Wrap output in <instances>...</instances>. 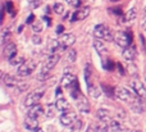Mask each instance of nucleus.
I'll return each mask as SVG.
<instances>
[{"label":"nucleus","mask_w":146,"mask_h":132,"mask_svg":"<svg viewBox=\"0 0 146 132\" xmlns=\"http://www.w3.org/2000/svg\"><path fill=\"white\" fill-rule=\"evenodd\" d=\"M94 35L96 38L103 41H114V35L110 31V28L105 25H98L94 28Z\"/></svg>","instance_id":"f257e3e1"},{"label":"nucleus","mask_w":146,"mask_h":132,"mask_svg":"<svg viewBox=\"0 0 146 132\" xmlns=\"http://www.w3.org/2000/svg\"><path fill=\"white\" fill-rule=\"evenodd\" d=\"M114 41L119 48H128L132 42V33L128 31H119L114 35Z\"/></svg>","instance_id":"f03ea898"},{"label":"nucleus","mask_w":146,"mask_h":132,"mask_svg":"<svg viewBox=\"0 0 146 132\" xmlns=\"http://www.w3.org/2000/svg\"><path fill=\"white\" fill-rule=\"evenodd\" d=\"M115 98L118 100H121V101H126V103H132L136 99V96H135L128 89L122 87V86L115 89Z\"/></svg>","instance_id":"7ed1b4c3"},{"label":"nucleus","mask_w":146,"mask_h":132,"mask_svg":"<svg viewBox=\"0 0 146 132\" xmlns=\"http://www.w3.org/2000/svg\"><path fill=\"white\" fill-rule=\"evenodd\" d=\"M44 94H45V90H44V89L36 90V91H33V92H31V94H28L27 98L25 99V105H26V107H31V105L38 104V101L42 99Z\"/></svg>","instance_id":"20e7f679"},{"label":"nucleus","mask_w":146,"mask_h":132,"mask_svg":"<svg viewBox=\"0 0 146 132\" xmlns=\"http://www.w3.org/2000/svg\"><path fill=\"white\" fill-rule=\"evenodd\" d=\"M35 68H36L35 62H32V60L25 62L22 66L17 68V73H18V76L19 77H27V76H30L33 71H35Z\"/></svg>","instance_id":"39448f33"},{"label":"nucleus","mask_w":146,"mask_h":132,"mask_svg":"<svg viewBox=\"0 0 146 132\" xmlns=\"http://www.w3.org/2000/svg\"><path fill=\"white\" fill-rule=\"evenodd\" d=\"M131 87L133 89L135 94L140 98V99L145 100L146 99V89L140 80H132L131 81Z\"/></svg>","instance_id":"423d86ee"},{"label":"nucleus","mask_w":146,"mask_h":132,"mask_svg":"<svg viewBox=\"0 0 146 132\" xmlns=\"http://www.w3.org/2000/svg\"><path fill=\"white\" fill-rule=\"evenodd\" d=\"M77 114L76 113H73V112H66V113H62V115H60V123H62V126H66V127H69V126L72 125L73 122H74L76 119H77Z\"/></svg>","instance_id":"0eeeda50"},{"label":"nucleus","mask_w":146,"mask_h":132,"mask_svg":"<svg viewBox=\"0 0 146 132\" xmlns=\"http://www.w3.org/2000/svg\"><path fill=\"white\" fill-rule=\"evenodd\" d=\"M91 9L90 7H82L80 8V9L77 10V12L73 13V17H72V22H76V21H82V19H86V18L88 17V14H90Z\"/></svg>","instance_id":"6e6552de"},{"label":"nucleus","mask_w":146,"mask_h":132,"mask_svg":"<svg viewBox=\"0 0 146 132\" xmlns=\"http://www.w3.org/2000/svg\"><path fill=\"white\" fill-rule=\"evenodd\" d=\"M59 60H60V55H59L58 53L49 54V55L46 56V59H45V64H44V67H45V68H48L49 71H50V69H53L54 67L58 64Z\"/></svg>","instance_id":"1a4fd4ad"},{"label":"nucleus","mask_w":146,"mask_h":132,"mask_svg":"<svg viewBox=\"0 0 146 132\" xmlns=\"http://www.w3.org/2000/svg\"><path fill=\"white\" fill-rule=\"evenodd\" d=\"M55 105H56V109H58L60 113H66V112H69V110H71V104H69L68 100L64 99L63 96L56 98Z\"/></svg>","instance_id":"9d476101"},{"label":"nucleus","mask_w":146,"mask_h":132,"mask_svg":"<svg viewBox=\"0 0 146 132\" xmlns=\"http://www.w3.org/2000/svg\"><path fill=\"white\" fill-rule=\"evenodd\" d=\"M3 82H4L8 87H10V89H18V87L22 85L19 80L15 78V77H13V76H10V74H4V77H3Z\"/></svg>","instance_id":"9b49d317"},{"label":"nucleus","mask_w":146,"mask_h":132,"mask_svg":"<svg viewBox=\"0 0 146 132\" xmlns=\"http://www.w3.org/2000/svg\"><path fill=\"white\" fill-rule=\"evenodd\" d=\"M104 130H106L108 132H121L123 131V126L118 122V121H109L105 122V125L103 126Z\"/></svg>","instance_id":"f8f14e48"},{"label":"nucleus","mask_w":146,"mask_h":132,"mask_svg":"<svg viewBox=\"0 0 146 132\" xmlns=\"http://www.w3.org/2000/svg\"><path fill=\"white\" fill-rule=\"evenodd\" d=\"M42 114H44V108L41 107L40 104H35V105L28 107V110H27V115H28V117L38 118L40 115H42Z\"/></svg>","instance_id":"ddd939ff"},{"label":"nucleus","mask_w":146,"mask_h":132,"mask_svg":"<svg viewBox=\"0 0 146 132\" xmlns=\"http://www.w3.org/2000/svg\"><path fill=\"white\" fill-rule=\"evenodd\" d=\"M137 55V50H136V46H128V48H124L123 49V53H122V56L126 59L127 62H132L135 60Z\"/></svg>","instance_id":"4468645a"},{"label":"nucleus","mask_w":146,"mask_h":132,"mask_svg":"<svg viewBox=\"0 0 146 132\" xmlns=\"http://www.w3.org/2000/svg\"><path fill=\"white\" fill-rule=\"evenodd\" d=\"M60 42H62L63 49L71 48L73 44L76 42V36L73 35V33H64V35L60 37Z\"/></svg>","instance_id":"2eb2a0df"},{"label":"nucleus","mask_w":146,"mask_h":132,"mask_svg":"<svg viewBox=\"0 0 146 132\" xmlns=\"http://www.w3.org/2000/svg\"><path fill=\"white\" fill-rule=\"evenodd\" d=\"M17 46H15V44L13 42H8L7 45L4 46V55L7 59H12L14 58L15 55H17Z\"/></svg>","instance_id":"dca6fc26"},{"label":"nucleus","mask_w":146,"mask_h":132,"mask_svg":"<svg viewBox=\"0 0 146 132\" xmlns=\"http://www.w3.org/2000/svg\"><path fill=\"white\" fill-rule=\"evenodd\" d=\"M25 128L26 130H28V131H36L38 128V121H37V118H32V117H28L27 115V118L25 119Z\"/></svg>","instance_id":"f3484780"},{"label":"nucleus","mask_w":146,"mask_h":132,"mask_svg":"<svg viewBox=\"0 0 146 132\" xmlns=\"http://www.w3.org/2000/svg\"><path fill=\"white\" fill-rule=\"evenodd\" d=\"M96 118L104 123L109 122V121H110V112H109L106 108H100V109H98V112H96Z\"/></svg>","instance_id":"a211bd4d"},{"label":"nucleus","mask_w":146,"mask_h":132,"mask_svg":"<svg viewBox=\"0 0 146 132\" xmlns=\"http://www.w3.org/2000/svg\"><path fill=\"white\" fill-rule=\"evenodd\" d=\"M74 81H76L74 74H72L71 72H69V73H64L63 78H62V86L66 87V89H71Z\"/></svg>","instance_id":"6ab92c4d"},{"label":"nucleus","mask_w":146,"mask_h":132,"mask_svg":"<svg viewBox=\"0 0 146 132\" xmlns=\"http://www.w3.org/2000/svg\"><path fill=\"white\" fill-rule=\"evenodd\" d=\"M94 48H95L96 53H98L100 56L108 54V49H106V46L104 45L103 40H99V38H96V40L94 41Z\"/></svg>","instance_id":"aec40b11"},{"label":"nucleus","mask_w":146,"mask_h":132,"mask_svg":"<svg viewBox=\"0 0 146 132\" xmlns=\"http://www.w3.org/2000/svg\"><path fill=\"white\" fill-rule=\"evenodd\" d=\"M129 107H131L132 112H135V113H144V104H142V99H140L139 96H137L132 103H129Z\"/></svg>","instance_id":"412c9836"},{"label":"nucleus","mask_w":146,"mask_h":132,"mask_svg":"<svg viewBox=\"0 0 146 132\" xmlns=\"http://www.w3.org/2000/svg\"><path fill=\"white\" fill-rule=\"evenodd\" d=\"M77 107H78V109H80V112L85 113V114L90 113V104H88V101L83 96H81L80 101L77 100Z\"/></svg>","instance_id":"4be33fe9"},{"label":"nucleus","mask_w":146,"mask_h":132,"mask_svg":"<svg viewBox=\"0 0 146 132\" xmlns=\"http://www.w3.org/2000/svg\"><path fill=\"white\" fill-rule=\"evenodd\" d=\"M87 89H88V94H90V96H92L94 99H99V98L101 96V89L100 87L90 84V85H87Z\"/></svg>","instance_id":"5701e85b"},{"label":"nucleus","mask_w":146,"mask_h":132,"mask_svg":"<svg viewBox=\"0 0 146 132\" xmlns=\"http://www.w3.org/2000/svg\"><path fill=\"white\" fill-rule=\"evenodd\" d=\"M10 37H12V32H10V30H5L4 32L0 35V45L5 46L8 42H9Z\"/></svg>","instance_id":"b1692460"},{"label":"nucleus","mask_w":146,"mask_h":132,"mask_svg":"<svg viewBox=\"0 0 146 132\" xmlns=\"http://www.w3.org/2000/svg\"><path fill=\"white\" fill-rule=\"evenodd\" d=\"M25 58H23V56H18V55H15L14 58H12V59H9V64L12 67H21L22 66L23 63H25Z\"/></svg>","instance_id":"393cba45"},{"label":"nucleus","mask_w":146,"mask_h":132,"mask_svg":"<svg viewBox=\"0 0 146 132\" xmlns=\"http://www.w3.org/2000/svg\"><path fill=\"white\" fill-rule=\"evenodd\" d=\"M136 15H137L136 8H132V9H129L128 12L126 13V15H124L123 21H124V22H129V21H133L135 18H136Z\"/></svg>","instance_id":"a878e982"},{"label":"nucleus","mask_w":146,"mask_h":132,"mask_svg":"<svg viewBox=\"0 0 146 132\" xmlns=\"http://www.w3.org/2000/svg\"><path fill=\"white\" fill-rule=\"evenodd\" d=\"M56 105L55 104H49L48 108L45 109V114L48 118H53L54 115H55V112H56Z\"/></svg>","instance_id":"bb28decb"},{"label":"nucleus","mask_w":146,"mask_h":132,"mask_svg":"<svg viewBox=\"0 0 146 132\" xmlns=\"http://www.w3.org/2000/svg\"><path fill=\"white\" fill-rule=\"evenodd\" d=\"M49 78V69L48 68H45L44 67L42 69H41L40 72H38V74H37V80L38 81H46V80Z\"/></svg>","instance_id":"cd10ccee"},{"label":"nucleus","mask_w":146,"mask_h":132,"mask_svg":"<svg viewBox=\"0 0 146 132\" xmlns=\"http://www.w3.org/2000/svg\"><path fill=\"white\" fill-rule=\"evenodd\" d=\"M101 87H103V91L105 92L106 95H108L109 98H113V96H115V89L113 90V87H110V86H108V85H101Z\"/></svg>","instance_id":"c85d7f7f"},{"label":"nucleus","mask_w":146,"mask_h":132,"mask_svg":"<svg viewBox=\"0 0 146 132\" xmlns=\"http://www.w3.org/2000/svg\"><path fill=\"white\" fill-rule=\"evenodd\" d=\"M117 64H114V62L110 60V59H103V67L106 71H114V67Z\"/></svg>","instance_id":"c756f323"},{"label":"nucleus","mask_w":146,"mask_h":132,"mask_svg":"<svg viewBox=\"0 0 146 132\" xmlns=\"http://www.w3.org/2000/svg\"><path fill=\"white\" fill-rule=\"evenodd\" d=\"M82 125H83L82 119H81V118H77V119H76L74 122L69 126V127H71V131L76 132V131H78V130H81V128H82Z\"/></svg>","instance_id":"7c9ffc66"},{"label":"nucleus","mask_w":146,"mask_h":132,"mask_svg":"<svg viewBox=\"0 0 146 132\" xmlns=\"http://www.w3.org/2000/svg\"><path fill=\"white\" fill-rule=\"evenodd\" d=\"M53 9H54V12H55L56 14H59V15L64 14V12H66V8H64V5L62 4V3H55L54 7H53Z\"/></svg>","instance_id":"2f4dec72"},{"label":"nucleus","mask_w":146,"mask_h":132,"mask_svg":"<svg viewBox=\"0 0 146 132\" xmlns=\"http://www.w3.org/2000/svg\"><path fill=\"white\" fill-rule=\"evenodd\" d=\"M76 58H77V51L74 49H71L68 51V54H67V62L68 63H73V62H76Z\"/></svg>","instance_id":"473e14b6"},{"label":"nucleus","mask_w":146,"mask_h":132,"mask_svg":"<svg viewBox=\"0 0 146 132\" xmlns=\"http://www.w3.org/2000/svg\"><path fill=\"white\" fill-rule=\"evenodd\" d=\"M5 10H7V12L9 13L10 15H13V17L15 15V12H14V4H13L12 1H5Z\"/></svg>","instance_id":"72a5a7b5"},{"label":"nucleus","mask_w":146,"mask_h":132,"mask_svg":"<svg viewBox=\"0 0 146 132\" xmlns=\"http://www.w3.org/2000/svg\"><path fill=\"white\" fill-rule=\"evenodd\" d=\"M66 1L68 3L71 7L76 8V9H80V7H81V0H66Z\"/></svg>","instance_id":"f704fd0d"},{"label":"nucleus","mask_w":146,"mask_h":132,"mask_svg":"<svg viewBox=\"0 0 146 132\" xmlns=\"http://www.w3.org/2000/svg\"><path fill=\"white\" fill-rule=\"evenodd\" d=\"M30 7L32 8V9H36V8H38L41 4H42V0H30Z\"/></svg>","instance_id":"c9c22d12"},{"label":"nucleus","mask_w":146,"mask_h":132,"mask_svg":"<svg viewBox=\"0 0 146 132\" xmlns=\"http://www.w3.org/2000/svg\"><path fill=\"white\" fill-rule=\"evenodd\" d=\"M32 30H33V32H36V33H40L41 31L44 30V27H42V23L41 22H38V23H35V25L32 26Z\"/></svg>","instance_id":"e433bc0d"},{"label":"nucleus","mask_w":146,"mask_h":132,"mask_svg":"<svg viewBox=\"0 0 146 132\" xmlns=\"http://www.w3.org/2000/svg\"><path fill=\"white\" fill-rule=\"evenodd\" d=\"M32 42L35 44V45H40V44H41V37H40V35H33V36H32Z\"/></svg>","instance_id":"4c0bfd02"},{"label":"nucleus","mask_w":146,"mask_h":132,"mask_svg":"<svg viewBox=\"0 0 146 132\" xmlns=\"http://www.w3.org/2000/svg\"><path fill=\"white\" fill-rule=\"evenodd\" d=\"M128 71H129V73H132V74H136L137 73V69H136V67H135L133 64H129Z\"/></svg>","instance_id":"58836bf2"},{"label":"nucleus","mask_w":146,"mask_h":132,"mask_svg":"<svg viewBox=\"0 0 146 132\" xmlns=\"http://www.w3.org/2000/svg\"><path fill=\"white\" fill-rule=\"evenodd\" d=\"M117 68H118V71H119V73H121V74H124V73H126V71H124L123 66H122L121 63H117Z\"/></svg>","instance_id":"ea45409f"},{"label":"nucleus","mask_w":146,"mask_h":132,"mask_svg":"<svg viewBox=\"0 0 146 132\" xmlns=\"http://www.w3.org/2000/svg\"><path fill=\"white\" fill-rule=\"evenodd\" d=\"M63 32H64V26L63 25H59L58 27H56V33H58V35H62Z\"/></svg>","instance_id":"a19ab883"},{"label":"nucleus","mask_w":146,"mask_h":132,"mask_svg":"<svg viewBox=\"0 0 146 132\" xmlns=\"http://www.w3.org/2000/svg\"><path fill=\"white\" fill-rule=\"evenodd\" d=\"M4 22V9L0 7V25H3Z\"/></svg>","instance_id":"79ce46f5"},{"label":"nucleus","mask_w":146,"mask_h":132,"mask_svg":"<svg viewBox=\"0 0 146 132\" xmlns=\"http://www.w3.org/2000/svg\"><path fill=\"white\" fill-rule=\"evenodd\" d=\"M111 12H113L114 14L119 15V17H121V15H122V9H121V8H115V9H113V10H111Z\"/></svg>","instance_id":"37998d69"},{"label":"nucleus","mask_w":146,"mask_h":132,"mask_svg":"<svg viewBox=\"0 0 146 132\" xmlns=\"http://www.w3.org/2000/svg\"><path fill=\"white\" fill-rule=\"evenodd\" d=\"M33 21H35V14H30L27 17V21H26V22H27V23H32Z\"/></svg>","instance_id":"c03bdc74"},{"label":"nucleus","mask_w":146,"mask_h":132,"mask_svg":"<svg viewBox=\"0 0 146 132\" xmlns=\"http://www.w3.org/2000/svg\"><path fill=\"white\" fill-rule=\"evenodd\" d=\"M44 19H45V22H46V23H48V25H49V26H50V25H51V19H50V18H49V17H48V15H45V17H44Z\"/></svg>","instance_id":"a18cd8bd"},{"label":"nucleus","mask_w":146,"mask_h":132,"mask_svg":"<svg viewBox=\"0 0 146 132\" xmlns=\"http://www.w3.org/2000/svg\"><path fill=\"white\" fill-rule=\"evenodd\" d=\"M56 96H62V87L56 89Z\"/></svg>","instance_id":"49530a36"},{"label":"nucleus","mask_w":146,"mask_h":132,"mask_svg":"<svg viewBox=\"0 0 146 132\" xmlns=\"http://www.w3.org/2000/svg\"><path fill=\"white\" fill-rule=\"evenodd\" d=\"M23 26H19V28H18V32H22V30H23Z\"/></svg>","instance_id":"de8ad7c7"},{"label":"nucleus","mask_w":146,"mask_h":132,"mask_svg":"<svg viewBox=\"0 0 146 132\" xmlns=\"http://www.w3.org/2000/svg\"><path fill=\"white\" fill-rule=\"evenodd\" d=\"M142 28H144V30L146 31V21H145V22H144V25H142Z\"/></svg>","instance_id":"09e8293b"},{"label":"nucleus","mask_w":146,"mask_h":132,"mask_svg":"<svg viewBox=\"0 0 146 132\" xmlns=\"http://www.w3.org/2000/svg\"><path fill=\"white\" fill-rule=\"evenodd\" d=\"M35 132H44V130H41V128H40V127H38V128H37V130H36Z\"/></svg>","instance_id":"8fccbe9b"},{"label":"nucleus","mask_w":146,"mask_h":132,"mask_svg":"<svg viewBox=\"0 0 146 132\" xmlns=\"http://www.w3.org/2000/svg\"><path fill=\"white\" fill-rule=\"evenodd\" d=\"M110 1H118V0H110Z\"/></svg>","instance_id":"3c124183"},{"label":"nucleus","mask_w":146,"mask_h":132,"mask_svg":"<svg viewBox=\"0 0 146 132\" xmlns=\"http://www.w3.org/2000/svg\"><path fill=\"white\" fill-rule=\"evenodd\" d=\"M135 132H141V131H135Z\"/></svg>","instance_id":"603ef678"}]
</instances>
